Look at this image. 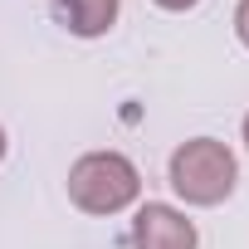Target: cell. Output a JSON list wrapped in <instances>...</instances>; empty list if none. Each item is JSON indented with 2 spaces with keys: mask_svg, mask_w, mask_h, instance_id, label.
<instances>
[{
  "mask_svg": "<svg viewBox=\"0 0 249 249\" xmlns=\"http://www.w3.org/2000/svg\"><path fill=\"white\" fill-rule=\"evenodd\" d=\"M142 196V171L122 152H83L69 166V200L83 215H122Z\"/></svg>",
  "mask_w": 249,
  "mask_h": 249,
  "instance_id": "2",
  "label": "cell"
},
{
  "mask_svg": "<svg viewBox=\"0 0 249 249\" xmlns=\"http://www.w3.org/2000/svg\"><path fill=\"white\" fill-rule=\"evenodd\" d=\"M0 161H5V127H0Z\"/></svg>",
  "mask_w": 249,
  "mask_h": 249,
  "instance_id": "7",
  "label": "cell"
},
{
  "mask_svg": "<svg viewBox=\"0 0 249 249\" xmlns=\"http://www.w3.org/2000/svg\"><path fill=\"white\" fill-rule=\"evenodd\" d=\"M244 147H249V112H244Z\"/></svg>",
  "mask_w": 249,
  "mask_h": 249,
  "instance_id": "8",
  "label": "cell"
},
{
  "mask_svg": "<svg viewBox=\"0 0 249 249\" xmlns=\"http://www.w3.org/2000/svg\"><path fill=\"white\" fill-rule=\"evenodd\" d=\"M54 5V20L78 35V39H103L112 25H117V10L122 0H49Z\"/></svg>",
  "mask_w": 249,
  "mask_h": 249,
  "instance_id": "4",
  "label": "cell"
},
{
  "mask_svg": "<svg viewBox=\"0 0 249 249\" xmlns=\"http://www.w3.org/2000/svg\"><path fill=\"white\" fill-rule=\"evenodd\" d=\"M234 35H239V44L249 49V0H239V5H234Z\"/></svg>",
  "mask_w": 249,
  "mask_h": 249,
  "instance_id": "5",
  "label": "cell"
},
{
  "mask_svg": "<svg viewBox=\"0 0 249 249\" xmlns=\"http://www.w3.org/2000/svg\"><path fill=\"white\" fill-rule=\"evenodd\" d=\"M166 181L171 191L186 200V205H220L234 196V181H239V161L225 142L215 137H191L171 152L166 161Z\"/></svg>",
  "mask_w": 249,
  "mask_h": 249,
  "instance_id": "1",
  "label": "cell"
},
{
  "mask_svg": "<svg viewBox=\"0 0 249 249\" xmlns=\"http://www.w3.org/2000/svg\"><path fill=\"white\" fill-rule=\"evenodd\" d=\"M196 220L166 200H147L132 215V249H196Z\"/></svg>",
  "mask_w": 249,
  "mask_h": 249,
  "instance_id": "3",
  "label": "cell"
},
{
  "mask_svg": "<svg viewBox=\"0 0 249 249\" xmlns=\"http://www.w3.org/2000/svg\"><path fill=\"white\" fill-rule=\"evenodd\" d=\"M157 5H161V10H171V15H181V10H196L200 0H157Z\"/></svg>",
  "mask_w": 249,
  "mask_h": 249,
  "instance_id": "6",
  "label": "cell"
}]
</instances>
